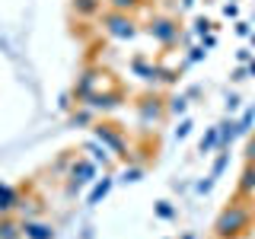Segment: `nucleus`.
<instances>
[{
    "label": "nucleus",
    "instance_id": "9",
    "mask_svg": "<svg viewBox=\"0 0 255 239\" xmlns=\"http://www.w3.org/2000/svg\"><path fill=\"white\" fill-rule=\"evenodd\" d=\"M22 236L26 239H54V230L48 227V223H42V220L26 217L22 220Z\"/></svg>",
    "mask_w": 255,
    "mask_h": 239
},
{
    "label": "nucleus",
    "instance_id": "27",
    "mask_svg": "<svg viewBox=\"0 0 255 239\" xmlns=\"http://www.w3.org/2000/svg\"><path fill=\"white\" fill-rule=\"evenodd\" d=\"M243 159H246V163H255V134H249V140H246Z\"/></svg>",
    "mask_w": 255,
    "mask_h": 239
},
{
    "label": "nucleus",
    "instance_id": "38",
    "mask_svg": "<svg viewBox=\"0 0 255 239\" xmlns=\"http://www.w3.org/2000/svg\"><path fill=\"white\" fill-rule=\"evenodd\" d=\"M3 185H6V182H0V188H3Z\"/></svg>",
    "mask_w": 255,
    "mask_h": 239
},
{
    "label": "nucleus",
    "instance_id": "13",
    "mask_svg": "<svg viewBox=\"0 0 255 239\" xmlns=\"http://www.w3.org/2000/svg\"><path fill=\"white\" fill-rule=\"evenodd\" d=\"M112 188H115V179H112V175H106V179H102V182H96V185H93L90 198H86V204H90V207H96L99 201H106Z\"/></svg>",
    "mask_w": 255,
    "mask_h": 239
},
{
    "label": "nucleus",
    "instance_id": "26",
    "mask_svg": "<svg viewBox=\"0 0 255 239\" xmlns=\"http://www.w3.org/2000/svg\"><path fill=\"white\" fill-rule=\"evenodd\" d=\"M140 179H143L140 166H131V169H125V175H122V182H140Z\"/></svg>",
    "mask_w": 255,
    "mask_h": 239
},
{
    "label": "nucleus",
    "instance_id": "23",
    "mask_svg": "<svg viewBox=\"0 0 255 239\" xmlns=\"http://www.w3.org/2000/svg\"><path fill=\"white\" fill-rule=\"evenodd\" d=\"M227 163H230V153H227V150H220V153H217V159H214V169H211V175H214V179H220V175H223V169H227Z\"/></svg>",
    "mask_w": 255,
    "mask_h": 239
},
{
    "label": "nucleus",
    "instance_id": "29",
    "mask_svg": "<svg viewBox=\"0 0 255 239\" xmlns=\"http://www.w3.org/2000/svg\"><path fill=\"white\" fill-rule=\"evenodd\" d=\"M214 182H217V179H214V175H207V179H201V182H195V191H198V195H207V191L214 188Z\"/></svg>",
    "mask_w": 255,
    "mask_h": 239
},
{
    "label": "nucleus",
    "instance_id": "1",
    "mask_svg": "<svg viewBox=\"0 0 255 239\" xmlns=\"http://www.w3.org/2000/svg\"><path fill=\"white\" fill-rule=\"evenodd\" d=\"M252 223H255V198L233 195V201H227V207L214 220V239H243L249 236Z\"/></svg>",
    "mask_w": 255,
    "mask_h": 239
},
{
    "label": "nucleus",
    "instance_id": "32",
    "mask_svg": "<svg viewBox=\"0 0 255 239\" xmlns=\"http://www.w3.org/2000/svg\"><path fill=\"white\" fill-rule=\"evenodd\" d=\"M223 16H230V19H236V16H239V6H236V3H227V6H223Z\"/></svg>",
    "mask_w": 255,
    "mask_h": 239
},
{
    "label": "nucleus",
    "instance_id": "16",
    "mask_svg": "<svg viewBox=\"0 0 255 239\" xmlns=\"http://www.w3.org/2000/svg\"><path fill=\"white\" fill-rule=\"evenodd\" d=\"M106 3H109V10H118V13H137L140 10V6L143 3H147V0H106Z\"/></svg>",
    "mask_w": 255,
    "mask_h": 239
},
{
    "label": "nucleus",
    "instance_id": "2",
    "mask_svg": "<svg viewBox=\"0 0 255 239\" xmlns=\"http://www.w3.org/2000/svg\"><path fill=\"white\" fill-rule=\"evenodd\" d=\"M93 137L109 147V153H115L118 159H131V143L125 137V127L122 124H112V121H96L93 124Z\"/></svg>",
    "mask_w": 255,
    "mask_h": 239
},
{
    "label": "nucleus",
    "instance_id": "24",
    "mask_svg": "<svg viewBox=\"0 0 255 239\" xmlns=\"http://www.w3.org/2000/svg\"><path fill=\"white\" fill-rule=\"evenodd\" d=\"M191 127H195V124H191V118H185V115H182L179 127H175V140H185L188 134H191Z\"/></svg>",
    "mask_w": 255,
    "mask_h": 239
},
{
    "label": "nucleus",
    "instance_id": "22",
    "mask_svg": "<svg viewBox=\"0 0 255 239\" xmlns=\"http://www.w3.org/2000/svg\"><path fill=\"white\" fill-rule=\"evenodd\" d=\"M153 211H156V217L159 220H175V207L169 201H156L153 204Z\"/></svg>",
    "mask_w": 255,
    "mask_h": 239
},
{
    "label": "nucleus",
    "instance_id": "25",
    "mask_svg": "<svg viewBox=\"0 0 255 239\" xmlns=\"http://www.w3.org/2000/svg\"><path fill=\"white\" fill-rule=\"evenodd\" d=\"M211 29H214V22H211V19H204V16H198V19H195V35H201V38H204Z\"/></svg>",
    "mask_w": 255,
    "mask_h": 239
},
{
    "label": "nucleus",
    "instance_id": "14",
    "mask_svg": "<svg viewBox=\"0 0 255 239\" xmlns=\"http://www.w3.org/2000/svg\"><path fill=\"white\" fill-rule=\"evenodd\" d=\"M16 207H19V191L13 185H3L0 188V217H3V214H13Z\"/></svg>",
    "mask_w": 255,
    "mask_h": 239
},
{
    "label": "nucleus",
    "instance_id": "28",
    "mask_svg": "<svg viewBox=\"0 0 255 239\" xmlns=\"http://www.w3.org/2000/svg\"><path fill=\"white\" fill-rule=\"evenodd\" d=\"M239 106H243V99H239L236 93H230V96H227V115H236Z\"/></svg>",
    "mask_w": 255,
    "mask_h": 239
},
{
    "label": "nucleus",
    "instance_id": "39",
    "mask_svg": "<svg viewBox=\"0 0 255 239\" xmlns=\"http://www.w3.org/2000/svg\"><path fill=\"white\" fill-rule=\"evenodd\" d=\"M252 45H255V35H252Z\"/></svg>",
    "mask_w": 255,
    "mask_h": 239
},
{
    "label": "nucleus",
    "instance_id": "19",
    "mask_svg": "<svg viewBox=\"0 0 255 239\" xmlns=\"http://www.w3.org/2000/svg\"><path fill=\"white\" fill-rule=\"evenodd\" d=\"M86 150L93 153V159H96V163H102V166H112V159H109V147H102L99 140H90V143H86Z\"/></svg>",
    "mask_w": 255,
    "mask_h": 239
},
{
    "label": "nucleus",
    "instance_id": "18",
    "mask_svg": "<svg viewBox=\"0 0 255 239\" xmlns=\"http://www.w3.org/2000/svg\"><path fill=\"white\" fill-rule=\"evenodd\" d=\"M236 124H239V137H249V134H252V124H255V106L246 109L243 115L236 118Z\"/></svg>",
    "mask_w": 255,
    "mask_h": 239
},
{
    "label": "nucleus",
    "instance_id": "12",
    "mask_svg": "<svg viewBox=\"0 0 255 239\" xmlns=\"http://www.w3.org/2000/svg\"><path fill=\"white\" fill-rule=\"evenodd\" d=\"M217 127H220V150H230V143L239 137V124H236V118H233V115L223 118Z\"/></svg>",
    "mask_w": 255,
    "mask_h": 239
},
{
    "label": "nucleus",
    "instance_id": "21",
    "mask_svg": "<svg viewBox=\"0 0 255 239\" xmlns=\"http://www.w3.org/2000/svg\"><path fill=\"white\" fill-rule=\"evenodd\" d=\"M70 124H80V127H83V124H93V109L90 106H83V109H77L74 112V115H70Z\"/></svg>",
    "mask_w": 255,
    "mask_h": 239
},
{
    "label": "nucleus",
    "instance_id": "37",
    "mask_svg": "<svg viewBox=\"0 0 255 239\" xmlns=\"http://www.w3.org/2000/svg\"><path fill=\"white\" fill-rule=\"evenodd\" d=\"M182 239H195V236H191V233H185V236H182Z\"/></svg>",
    "mask_w": 255,
    "mask_h": 239
},
{
    "label": "nucleus",
    "instance_id": "36",
    "mask_svg": "<svg viewBox=\"0 0 255 239\" xmlns=\"http://www.w3.org/2000/svg\"><path fill=\"white\" fill-rule=\"evenodd\" d=\"M246 70H249V74H252V77H255V58H252V61H249V67H246Z\"/></svg>",
    "mask_w": 255,
    "mask_h": 239
},
{
    "label": "nucleus",
    "instance_id": "6",
    "mask_svg": "<svg viewBox=\"0 0 255 239\" xmlns=\"http://www.w3.org/2000/svg\"><path fill=\"white\" fill-rule=\"evenodd\" d=\"M122 102H125V90L115 83L112 90H96V93L90 96V99L83 102V106H90L93 112H112V109H118V106H122Z\"/></svg>",
    "mask_w": 255,
    "mask_h": 239
},
{
    "label": "nucleus",
    "instance_id": "5",
    "mask_svg": "<svg viewBox=\"0 0 255 239\" xmlns=\"http://www.w3.org/2000/svg\"><path fill=\"white\" fill-rule=\"evenodd\" d=\"M147 32H150V38L159 42L163 48H169V45H175L182 38V26H179V19H172V16H153V19L147 22Z\"/></svg>",
    "mask_w": 255,
    "mask_h": 239
},
{
    "label": "nucleus",
    "instance_id": "3",
    "mask_svg": "<svg viewBox=\"0 0 255 239\" xmlns=\"http://www.w3.org/2000/svg\"><path fill=\"white\" fill-rule=\"evenodd\" d=\"M102 29L109 32L112 38H118V42H128V38L137 35V19H134L131 13H118V10H106L99 16Z\"/></svg>",
    "mask_w": 255,
    "mask_h": 239
},
{
    "label": "nucleus",
    "instance_id": "15",
    "mask_svg": "<svg viewBox=\"0 0 255 239\" xmlns=\"http://www.w3.org/2000/svg\"><path fill=\"white\" fill-rule=\"evenodd\" d=\"M0 239H26L22 236V223H16L10 214L0 217Z\"/></svg>",
    "mask_w": 255,
    "mask_h": 239
},
{
    "label": "nucleus",
    "instance_id": "10",
    "mask_svg": "<svg viewBox=\"0 0 255 239\" xmlns=\"http://www.w3.org/2000/svg\"><path fill=\"white\" fill-rule=\"evenodd\" d=\"M236 195L255 198V163H246V166H243V172H239V182H236Z\"/></svg>",
    "mask_w": 255,
    "mask_h": 239
},
{
    "label": "nucleus",
    "instance_id": "8",
    "mask_svg": "<svg viewBox=\"0 0 255 239\" xmlns=\"http://www.w3.org/2000/svg\"><path fill=\"white\" fill-rule=\"evenodd\" d=\"M99 77H106V74H102V70H83V74H80L77 86H74V96H77L80 106H83V102L90 99L96 90H99Z\"/></svg>",
    "mask_w": 255,
    "mask_h": 239
},
{
    "label": "nucleus",
    "instance_id": "33",
    "mask_svg": "<svg viewBox=\"0 0 255 239\" xmlns=\"http://www.w3.org/2000/svg\"><path fill=\"white\" fill-rule=\"evenodd\" d=\"M246 74H249L246 67H236V70H233V77H230V80H236V83H239V80H246Z\"/></svg>",
    "mask_w": 255,
    "mask_h": 239
},
{
    "label": "nucleus",
    "instance_id": "11",
    "mask_svg": "<svg viewBox=\"0 0 255 239\" xmlns=\"http://www.w3.org/2000/svg\"><path fill=\"white\" fill-rule=\"evenodd\" d=\"M214 150H220V127L214 124V127H207L204 131V137L198 140V153L201 156H211Z\"/></svg>",
    "mask_w": 255,
    "mask_h": 239
},
{
    "label": "nucleus",
    "instance_id": "4",
    "mask_svg": "<svg viewBox=\"0 0 255 239\" xmlns=\"http://www.w3.org/2000/svg\"><path fill=\"white\" fill-rule=\"evenodd\" d=\"M166 115H169V109H166V99H163V96H156V93H143L140 99H137V121H140L143 127L159 124Z\"/></svg>",
    "mask_w": 255,
    "mask_h": 239
},
{
    "label": "nucleus",
    "instance_id": "7",
    "mask_svg": "<svg viewBox=\"0 0 255 239\" xmlns=\"http://www.w3.org/2000/svg\"><path fill=\"white\" fill-rule=\"evenodd\" d=\"M96 179V159H74V166H70V191L90 185V182Z\"/></svg>",
    "mask_w": 255,
    "mask_h": 239
},
{
    "label": "nucleus",
    "instance_id": "30",
    "mask_svg": "<svg viewBox=\"0 0 255 239\" xmlns=\"http://www.w3.org/2000/svg\"><path fill=\"white\" fill-rule=\"evenodd\" d=\"M204 58H207V51H204L201 45H198V48H191V54H188V61H185V64H195V61H204Z\"/></svg>",
    "mask_w": 255,
    "mask_h": 239
},
{
    "label": "nucleus",
    "instance_id": "20",
    "mask_svg": "<svg viewBox=\"0 0 255 239\" xmlns=\"http://www.w3.org/2000/svg\"><path fill=\"white\" fill-rule=\"evenodd\" d=\"M166 109H169V115H185L188 112V96H169V99H166Z\"/></svg>",
    "mask_w": 255,
    "mask_h": 239
},
{
    "label": "nucleus",
    "instance_id": "17",
    "mask_svg": "<svg viewBox=\"0 0 255 239\" xmlns=\"http://www.w3.org/2000/svg\"><path fill=\"white\" fill-rule=\"evenodd\" d=\"M74 13L77 16H96V13H102V0H74Z\"/></svg>",
    "mask_w": 255,
    "mask_h": 239
},
{
    "label": "nucleus",
    "instance_id": "34",
    "mask_svg": "<svg viewBox=\"0 0 255 239\" xmlns=\"http://www.w3.org/2000/svg\"><path fill=\"white\" fill-rule=\"evenodd\" d=\"M236 58H239V61H243V64H249V61H252V51H249V48H243V51H239V54H236Z\"/></svg>",
    "mask_w": 255,
    "mask_h": 239
},
{
    "label": "nucleus",
    "instance_id": "35",
    "mask_svg": "<svg viewBox=\"0 0 255 239\" xmlns=\"http://www.w3.org/2000/svg\"><path fill=\"white\" fill-rule=\"evenodd\" d=\"M214 45H217V35H214V32H207V35H204V48H214Z\"/></svg>",
    "mask_w": 255,
    "mask_h": 239
},
{
    "label": "nucleus",
    "instance_id": "31",
    "mask_svg": "<svg viewBox=\"0 0 255 239\" xmlns=\"http://www.w3.org/2000/svg\"><path fill=\"white\" fill-rule=\"evenodd\" d=\"M236 35H239V38H246V35H252V29H249V22H236Z\"/></svg>",
    "mask_w": 255,
    "mask_h": 239
}]
</instances>
